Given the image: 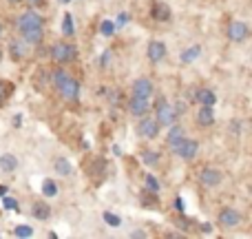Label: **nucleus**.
Wrapping results in <instances>:
<instances>
[{
	"mask_svg": "<svg viewBox=\"0 0 252 239\" xmlns=\"http://www.w3.org/2000/svg\"><path fill=\"white\" fill-rule=\"evenodd\" d=\"M179 118V113L175 111V106L173 104H168V102L164 100V98H159V102H157V122L159 124H164V126H170V124H175Z\"/></svg>",
	"mask_w": 252,
	"mask_h": 239,
	"instance_id": "f257e3e1",
	"label": "nucleus"
},
{
	"mask_svg": "<svg viewBox=\"0 0 252 239\" xmlns=\"http://www.w3.org/2000/svg\"><path fill=\"white\" fill-rule=\"evenodd\" d=\"M78 51H75L73 44H66V42H58L56 47L51 49V58L56 62H73Z\"/></svg>",
	"mask_w": 252,
	"mask_h": 239,
	"instance_id": "f03ea898",
	"label": "nucleus"
},
{
	"mask_svg": "<svg viewBox=\"0 0 252 239\" xmlns=\"http://www.w3.org/2000/svg\"><path fill=\"white\" fill-rule=\"evenodd\" d=\"M173 148L175 155H179L182 160H192V157L197 155V151H199V144L195 142V139H182L179 144H175Z\"/></svg>",
	"mask_w": 252,
	"mask_h": 239,
	"instance_id": "7ed1b4c3",
	"label": "nucleus"
},
{
	"mask_svg": "<svg viewBox=\"0 0 252 239\" xmlns=\"http://www.w3.org/2000/svg\"><path fill=\"white\" fill-rule=\"evenodd\" d=\"M157 133H159V122L144 115V120H139V124H137V135L139 137L153 139V137H157Z\"/></svg>",
	"mask_w": 252,
	"mask_h": 239,
	"instance_id": "20e7f679",
	"label": "nucleus"
},
{
	"mask_svg": "<svg viewBox=\"0 0 252 239\" xmlns=\"http://www.w3.org/2000/svg\"><path fill=\"white\" fill-rule=\"evenodd\" d=\"M58 91H60V96L66 98V100H75V98L80 96V82H78V80H73V78L69 75V78L62 82V87L58 89Z\"/></svg>",
	"mask_w": 252,
	"mask_h": 239,
	"instance_id": "39448f33",
	"label": "nucleus"
},
{
	"mask_svg": "<svg viewBox=\"0 0 252 239\" xmlns=\"http://www.w3.org/2000/svg\"><path fill=\"white\" fill-rule=\"evenodd\" d=\"M33 27H42V18L35 11H25L20 16V20H18V29L25 31V29H33Z\"/></svg>",
	"mask_w": 252,
	"mask_h": 239,
	"instance_id": "423d86ee",
	"label": "nucleus"
},
{
	"mask_svg": "<svg viewBox=\"0 0 252 239\" xmlns=\"http://www.w3.org/2000/svg\"><path fill=\"white\" fill-rule=\"evenodd\" d=\"M239 222H241V215L235 208H223L219 213V224L223 228H235V226H239Z\"/></svg>",
	"mask_w": 252,
	"mask_h": 239,
	"instance_id": "0eeeda50",
	"label": "nucleus"
},
{
	"mask_svg": "<svg viewBox=\"0 0 252 239\" xmlns=\"http://www.w3.org/2000/svg\"><path fill=\"white\" fill-rule=\"evenodd\" d=\"M199 182L208 188H215V186H219V182H221V173H219L217 169H204L199 173Z\"/></svg>",
	"mask_w": 252,
	"mask_h": 239,
	"instance_id": "6e6552de",
	"label": "nucleus"
},
{
	"mask_svg": "<svg viewBox=\"0 0 252 239\" xmlns=\"http://www.w3.org/2000/svg\"><path fill=\"white\" fill-rule=\"evenodd\" d=\"M151 16L155 18L157 22L170 20V7L166 2H161V0H155V2L151 4Z\"/></svg>",
	"mask_w": 252,
	"mask_h": 239,
	"instance_id": "1a4fd4ad",
	"label": "nucleus"
},
{
	"mask_svg": "<svg viewBox=\"0 0 252 239\" xmlns=\"http://www.w3.org/2000/svg\"><path fill=\"white\" fill-rule=\"evenodd\" d=\"M250 29L246 22H232L230 29H228V35H230V40H235V42H244L246 38H248Z\"/></svg>",
	"mask_w": 252,
	"mask_h": 239,
	"instance_id": "9d476101",
	"label": "nucleus"
},
{
	"mask_svg": "<svg viewBox=\"0 0 252 239\" xmlns=\"http://www.w3.org/2000/svg\"><path fill=\"white\" fill-rule=\"evenodd\" d=\"M133 96L137 98H151L153 96V82L148 78H139L133 84Z\"/></svg>",
	"mask_w": 252,
	"mask_h": 239,
	"instance_id": "9b49d317",
	"label": "nucleus"
},
{
	"mask_svg": "<svg viewBox=\"0 0 252 239\" xmlns=\"http://www.w3.org/2000/svg\"><path fill=\"white\" fill-rule=\"evenodd\" d=\"M146 53H148V60H151V62H159V60H164V56H166V44H164V42H159V40H153V42L148 44Z\"/></svg>",
	"mask_w": 252,
	"mask_h": 239,
	"instance_id": "f8f14e48",
	"label": "nucleus"
},
{
	"mask_svg": "<svg viewBox=\"0 0 252 239\" xmlns=\"http://www.w3.org/2000/svg\"><path fill=\"white\" fill-rule=\"evenodd\" d=\"M128 111L133 115H146L148 113V98H137L133 96L128 100Z\"/></svg>",
	"mask_w": 252,
	"mask_h": 239,
	"instance_id": "ddd939ff",
	"label": "nucleus"
},
{
	"mask_svg": "<svg viewBox=\"0 0 252 239\" xmlns=\"http://www.w3.org/2000/svg\"><path fill=\"white\" fill-rule=\"evenodd\" d=\"M195 122L199 126H213L215 124V111H213V106L201 104L199 111H197V120Z\"/></svg>",
	"mask_w": 252,
	"mask_h": 239,
	"instance_id": "4468645a",
	"label": "nucleus"
},
{
	"mask_svg": "<svg viewBox=\"0 0 252 239\" xmlns=\"http://www.w3.org/2000/svg\"><path fill=\"white\" fill-rule=\"evenodd\" d=\"M184 135H186V129H184L182 124H170V131H168V144L170 146H175V144H179L184 139Z\"/></svg>",
	"mask_w": 252,
	"mask_h": 239,
	"instance_id": "2eb2a0df",
	"label": "nucleus"
},
{
	"mask_svg": "<svg viewBox=\"0 0 252 239\" xmlns=\"http://www.w3.org/2000/svg\"><path fill=\"white\" fill-rule=\"evenodd\" d=\"M22 34V38L27 40L29 44H38V42H42V27H33V29H25V31H20Z\"/></svg>",
	"mask_w": 252,
	"mask_h": 239,
	"instance_id": "dca6fc26",
	"label": "nucleus"
},
{
	"mask_svg": "<svg viewBox=\"0 0 252 239\" xmlns=\"http://www.w3.org/2000/svg\"><path fill=\"white\" fill-rule=\"evenodd\" d=\"M195 100L201 102V104H206V106H213L215 102H217V96H215L210 89H199V91L195 93Z\"/></svg>",
	"mask_w": 252,
	"mask_h": 239,
	"instance_id": "f3484780",
	"label": "nucleus"
},
{
	"mask_svg": "<svg viewBox=\"0 0 252 239\" xmlns=\"http://www.w3.org/2000/svg\"><path fill=\"white\" fill-rule=\"evenodd\" d=\"M0 169H2L4 173H13V171L18 169V160L11 153H4V155H0Z\"/></svg>",
	"mask_w": 252,
	"mask_h": 239,
	"instance_id": "a211bd4d",
	"label": "nucleus"
},
{
	"mask_svg": "<svg viewBox=\"0 0 252 239\" xmlns=\"http://www.w3.org/2000/svg\"><path fill=\"white\" fill-rule=\"evenodd\" d=\"M31 213H33L35 219H42V222H44V219H49V215H51V206L44 204V202H35Z\"/></svg>",
	"mask_w": 252,
	"mask_h": 239,
	"instance_id": "6ab92c4d",
	"label": "nucleus"
},
{
	"mask_svg": "<svg viewBox=\"0 0 252 239\" xmlns=\"http://www.w3.org/2000/svg\"><path fill=\"white\" fill-rule=\"evenodd\" d=\"M53 169H56L62 177H69V175L73 173V166H71V162L66 160V157H58L56 164H53Z\"/></svg>",
	"mask_w": 252,
	"mask_h": 239,
	"instance_id": "aec40b11",
	"label": "nucleus"
},
{
	"mask_svg": "<svg viewBox=\"0 0 252 239\" xmlns=\"http://www.w3.org/2000/svg\"><path fill=\"white\" fill-rule=\"evenodd\" d=\"M199 53H201V47L199 44H192V47H188L186 51H182V56H179V60L182 62H192V60H197V58H199Z\"/></svg>",
	"mask_w": 252,
	"mask_h": 239,
	"instance_id": "412c9836",
	"label": "nucleus"
},
{
	"mask_svg": "<svg viewBox=\"0 0 252 239\" xmlns=\"http://www.w3.org/2000/svg\"><path fill=\"white\" fill-rule=\"evenodd\" d=\"M62 31H64V35H75V25L71 13H64V18H62Z\"/></svg>",
	"mask_w": 252,
	"mask_h": 239,
	"instance_id": "4be33fe9",
	"label": "nucleus"
},
{
	"mask_svg": "<svg viewBox=\"0 0 252 239\" xmlns=\"http://www.w3.org/2000/svg\"><path fill=\"white\" fill-rule=\"evenodd\" d=\"M69 78V73H66L64 69H58V71H53V75H51V82H53V87L56 89H60L62 87V82Z\"/></svg>",
	"mask_w": 252,
	"mask_h": 239,
	"instance_id": "5701e85b",
	"label": "nucleus"
},
{
	"mask_svg": "<svg viewBox=\"0 0 252 239\" xmlns=\"http://www.w3.org/2000/svg\"><path fill=\"white\" fill-rule=\"evenodd\" d=\"M102 217H104V222L109 224L111 228H120V226H122V219H120L115 213H111V210H106V213L102 215Z\"/></svg>",
	"mask_w": 252,
	"mask_h": 239,
	"instance_id": "b1692460",
	"label": "nucleus"
},
{
	"mask_svg": "<svg viewBox=\"0 0 252 239\" xmlns=\"http://www.w3.org/2000/svg\"><path fill=\"white\" fill-rule=\"evenodd\" d=\"M42 193H44L47 197L58 195V186H56V182H53V179H44V184H42Z\"/></svg>",
	"mask_w": 252,
	"mask_h": 239,
	"instance_id": "393cba45",
	"label": "nucleus"
},
{
	"mask_svg": "<svg viewBox=\"0 0 252 239\" xmlns=\"http://www.w3.org/2000/svg\"><path fill=\"white\" fill-rule=\"evenodd\" d=\"M16 237H33V228L27 226V224H20V226H16Z\"/></svg>",
	"mask_w": 252,
	"mask_h": 239,
	"instance_id": "a878e982",
	"label": "nucleus"
},
{
	"mask_svg": "<svg viewBox=\"0 0 252 239\" xmlns=\"http://www.w3.org/2000/svg\"><path fill=\"white\" fill-rule=\"evenodd\" d=\"M115 27H118V25H115V22H111V20H104V22H102V25H100V31H102V35H113V34H115Z\"/></svg>",
	"mask_w": 252,
	"mask_h": 239,
	"instance_id": "bb28decb",
	"label": "nucleus"
},
{
	"mask_svg": "<svg viewBox=\"0 0 252 239\" xmlns=\"http://www.w3.org/2000/svg\"><path fill=\"white\" fill-rule=\"evenodd\" d=\"M142 160H144V164H148V166H155L157 162H159V157H157V153H155V151H146V153H144V157H142Z\"/></svg>",
	"mask_w": 252,
	"mask_h": 239,
	"instance_id": "cd10ccee",
	"label": "nucleus"
},
{
	"mask_svg": "<svg viewBox=\"0 0 252 239\" xmlns=\"http://www.w3.org/2000/svg\"><path fill=\"white\" fill-rule=\"evenodd\" d=\"M13 91V87L9 82H4V80H0V100H4V98H9Z\"/></svg>",
	"mask_w": 252,
	"mask_h": 239,
	"instance_id": "c85d7f7f",
	"label": "nucleus"
},
{
	"mask_svg": "<svg viewBox=\"0 0 252 239\" xmlns=\"http://www.w3.org/2000/svg\"><path fill=\"white\" fill-rule=\"evenodd\" d=\"M146 186H148V191H151V193L159 191V184H157V179L153 177V175H146Z\"/></svg>",
	"mask_w": 252,
	"mask_h": 239,
	"instance_id": "c756f323",
	"label": "nucleus"
},
{
	"mask_svg": "<svg viewBox=\"0 0 252 239\" xmlns=\"http://www.w3.org/2000/svg\"><path fill=\"white\" fill-rule=\"evenodd\" d=\"M2 206H4L7 210H18V202L11 200V197H7V195L2 197Z\"/></svg>",
	"mask_w": 252,
	"mask_h": 239,
	"instance_id": "7c9ffc66",
	"label": "nucleus"
},
{
	"mask_svg": "<svg viewBox=\"0 0 252 239\" xmlns=\"http://www.w3.org/2000/svg\"><path fill=\"white\" fill-rule=\"evenodd\" d=\"M11 56L16 58V60H20V58L25 56V49H22L18 42H13V44H11Z\"/></svg>",
	"mask_w": 252,
	"mask_h": 239,
	"instance_id": "2f4dec72",
	"label": "nucleus"
},
{
	"mask_svg": "<svg viewBox=\"0 0 252 239\" xmlns=\"http://www.w3.org/2000/svg\"><path fill=\"white\" fill-rule=\"evenodd\" d=\"M175 208H177L179 213H184V208H186V204H184V200H182V197H177V200H175Z\"/></svg>",
	"mask_w": 252,
	"mask_h": 239,
	"instance_id": "473e14b6",
	"label": "nucleus"
},
{
	"mask_svg": "<svg viewBox=\"0 0 252 239\" xmlns=\"http://www.w3.org/2000/svg\"><path fill=\"white\" fill-rule=\"evenodd\" d=\"M126 20H128V13H124V11H122V13L118 16V25H120V27L126 25Z\"/></svg>",
	"mask_w": 252,
	"mask_h": 239,
	"instance_id": "72a5a7b5",
	"label": "nucleus"
},
{
	"mask_svg": "<svg viewBox=\"0 0 252 239\" xmlns=\"http://www.w3.org/2000/svg\"><path fill=\"white\" fill-rule=\"evenodd\" d=\"M109 60H111V51H106L104 56H102V67H106V65H109Z\"/></svg>",
	"mask_w": 252,
	"mask_h": 239,
	"instance_id": "f704fd0d",
	"label": "nucleus"
},
{
	"mask_svg": "<svg viewBox=\"0 0 252 239\" xmlns=\"http://www.w3.org/2000/svg\"><path fill=\"white\" fill-rule=\"evenodd\" d=\"M106 93H109V100L115 104V102H118V91H106Z\"/></svg>",
	"mask_w": 252,
	"mask_h": 239,
	"instance_id": "c9c22d12",
	"label": "nucleus"
},
{
	"mask_svg": "<svg viewBox=\"0 0 252 239\" xmlns=\"http://www.w3.org/2000/svg\"><path fill=\"white\" fill-rule=\"evenodd\" d=\"M144 204H151V206H155V197H144Z\"/></svg>",
	"mask_w": 252,
	"mask_h": 239,
	"instance_id": "e433bc0d",
	"label": "nucleus"
},
{
	"mask_svg": "<svg viewBox=\"0 0 252 239\" xmlns=\"http://www.w3.org/2000/svg\"><path fill=\"white\" fill-rule=\"evenodd\" d=\"M20 122H22V115H20V113H18V115H16V118H13V124H16V126H20Z\"/></svg>",
	"mask_w": 252,
	"mask_h": 239,
	"instance_id": "4c0bfd02",
	"label": "nucleus"
},
{
	"mask_svg": "<svg viewBox=\"0 0 252 239\" xmlns=\"http://www.w3.org/2000/svg\"><path fill=\"white\" fill-rule=\"evenodd\" d=\"M133 237H146V233H144V231H135Z\"/></svg>",
	"mask_w": 252,
	"mask_h": 239,
	"instance_id": "58836bf2",
	"label": "nucleus"
},
{
	"mask_svg": "<svg viewBox=\"0 0 252 239\" xmlns=\"http://www.w3.org/2000/svg\"><path fill=\"white\" fill-rule=\"evenodd\" d=\"M7 191H9L7 186H0V197H4V195H7Z\"/></svg>",
	"mask_w": 252,
	"mask_h": 239,
	"instance_id": "ea45409f",
	"label": "nucleus"
},
{
	"mask_svg": "<svg viewBox=\"0 0 252 239\" xmlns=\"http://www.w3.org/2000/svg\"><path fill=\"white\" fill-rule=\"evenodd\" d=\"M27 2H29V4H33V7H35V4H40V2H42V0H27Z\"/></svg>",
	"mask_w": 252,
	"mask_h": 239,
	"instance_id": "a19ab883",
	"label": "nucleus"
},
{
	"mask_svg": "<svg viewBox=\"0 0 252 239\" xmlns=\"http://www.w3.org/2000/svg\"><path fill=\"white\" fill-rule=\"evenodd\" d=\"M4 35V27H2V22H0V38Z\"/></svg>",
	"mask_w": 252,
	"mask_h": 239,
	"instance_id": "79ce46f5",
	"label": "nucleus"
},
{
	"mask_svg": "<svg viewBox=\"0 0 252 239\" xmlns=\"http://www.w3.org/2000/svg\"><path fill=\"white\" fill-rule=\"evenodd\" d=\"M9 2H11V4H18V2H22V0H9Z\"/></svg>",
	"mask_w": 252,
	"mask_h": 239,
	"instance_id": "37998d69",
	"label": "nucleus"
},
{
	"mask_svg": "<svg viewBox=\"0 0 252 239\" xmlns=\"http://www.w3.org/2000/svg\"><path fill=\"white\" fill-rule=\"evenodd\" d=\"M60 2H64V4H66V2H71V0H60Z\"/></svg>",
	"mask_w": 252,
	"mask_h": 239,
	"instance_id": "c03bdc74",
	"label": "nucleus"
},
{
	"mask_svg": "<svg viewBox=\"0 0 252 239\" xmlns=\"http://www.w3.org/2000/svg\"><path fill=\"white\" fill-rule=\"evenodd\" d=\"M0 60H2V49H0Z\"/></svg>",
	"mask_w": 252,
	"mask_h": 239,
	"instance_id": "a18cd8bd",
	"label": "nucleus"
}]
</instances>
